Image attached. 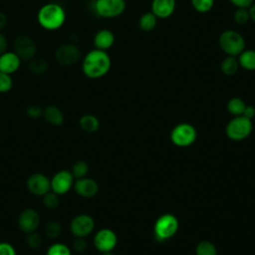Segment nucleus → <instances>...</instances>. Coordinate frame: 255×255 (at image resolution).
Returning <instances> with one entry per match:
<instances>
[{
    "instance_id": "obj_1",
    "label": "nucleus",
    "mask_w": 255,
    "mask_h": 255,
    "mask_svg": "<svg viewBox=\"0 0 255 255\" xmlns=\"http://www.w3.org/2000/svg\"><path fill=\"white\" fill-rule=\"evenodd\" d=\"M112 67V60L107 51L93 49L89 51L82 60L83 74L92 80L106 76Z\"/></svg>"
},
{
    "instance_id": "obj_2",
    "label": "nucleus",
    "mask_w": 255,
    "mask_h": 255,
    "mask_svg": "<svg viewBox=\"0 0 255 255\" xmlns=\"http://www.w3.org/2000/svg\"><path fill=\"white\" fill-rule=\"evenodd\" d=\"M66 11L58 3L44 4L37 13L38 24L47 31L59 30L66 22Z\"/></svg>"
},
{
    "instance_id": "obj_3",
    "label": "nucleus",
    "mask_w": 255,
    "mask_h": 255,
    "mask_svg": "<svg viewBox=\"0 0 255 255\" xmlns=\"http://www.w3.org/2000/svg\"><path fill=\"white\" fill-rule=\"evenodd\" d=\"M218 44L221 50L227 56L237 57L243 50H245V39L237 31L229 29L223 31L218 38Z\"/></svg>"
},
{
    "instance_id": "obj_4",
    "label": "nucleus",
    "mask_w": 255,
    "mask_h": 255,
    "mask_svg": "<svg viewBox=\"0 0 255 255\" xmlns=\"http://www.w3.org/2000/svg\"><path fill=\"white\" fill-rule=\"evenodd\" d=\"M178 227V219L173 214H162L156 219L154 223V237L158 241H165L175 235Z\"/></svg>"
},
{
    "instance_id": "obj_5",
    "label": "nucleus",
    "mask_w": 255,
    "mask_h": 255,
    "mask_svg": "<svg viewBox=\"0 0 255 255\" xmlns=\"http://www.w3.org/2000/svg\"><path fill=\"white\" fill-rule=\"evenodd\" d=\"M252 121L244 116L234 117L226 126V134L232 140H242L248 137L252 131Z\"/></svg>"
},
{
    "instance_id": "obj_6",
    "label": "nucleus",
    "mask_w": 255,
    "mask_h": 255,
    "mask_svg": "<svg viewBox=\"0 0 255 255\" xmlns=\"http://www.w3.org/2000/svg\"><path fill=\"white\" fill-rule=\"evenodd\" d=\"M126 2L125 0H96L94 2V11L101 18H117L125 12Z\"/></svg>"
},
{
    "instance_id": "obj_7",
    "label": "nucleus",
    "mask_w": 255,
    "mask_h": 255,
    "mask_svg": "<svg viewBox=\"0 0 255 255\" xmlns=\"http://www.w3.org/2000/svg\"><path fill=\"white\" fill-rule=\"evenodd\" d=\"M197 136L196 128L187 123H181L176 125L171 132H170V139L173 144L179 147H185L191 145Z\"/></svg>"
},
{
    "instance_id": "obj_8",
    "label": "nucleus",
    "mask_w": 255,
    "mask_h": 255,
    "mask_svg": "<svg viewBox=\"0 0 255 255\" xmlns=\"http://www.w3.org/2000/svg\"><path fill=\"white\" fill-rule=\"evenodd\" d=\"M80 48L73 43H65L60 45L54 54L56 62L63 67H71L76 65L81 59Z\"/></svg>"
},
{
    "instance_id": "obj_9",
    "label": "nucleus",
    "mask_w": 255,
    "mask_h": 255,
    "mask_svg": "<svg viewBox=\"0 0 255 255\" xmlns=\"http://www.w3.org/2000/svg\"><path fill=\"white\" fill-rule=\"evenodd\" d=\"M95 229L94 218L86 213L78 214L70 222V231L75 238H87Z\"/></svg>"
},
{
    "instance_id": "obj_10",
    "label": "nucleus",
    "mask_w": 255,
    "mask_h": 255,
    "mask_svg": "<svg viewBox=\"0 0 255 255\" xmlns=\"http://www.w3.org/2000/svg\"><path fill=\"white\" fill-rule=\"evenodd\" d=\"M74 182L75 177L73 176L71 170L61 169L50 178L51 191L55 192L59 196L64 195L73 188Z\"/></svg>"
},
{
    "instance_id": "obj_11",
    "label": "nucleus",
    "mask_w": 255,
    "mask_h": 255,
    "mask_svg": "<svg viewBox=\"0 0 255 255\" xmlns=\"http://www.w3.org/2000/svg\"><path fill=\"white\" fill-rule=\"evenodd\" d=\"M13 51L22 61H30L36 57L37 46L31 37L27 35H19L14 40Z\"/></svg>"
},
{
    "instance_id": "obj_12",
    "label": "nucleus",
    "mask_w": 255,
    "mask_h": 255,
    "mask_svg": "<svg viewBox=\"0 0 255 255\" xmlns=\"http://www.w3.org/2000/svg\"><path fill=\"white\" fill-rule=\"evenodd\" d=\"M29 192L35 196L42 197L51 190L50 178L42 172H35L29 175L26 181Z\"/></svg>"
},
{
    "instance_id": "obj_13",
    "label": "nucleus",
    "mask_w": 255,
    "mask_h": 255,
    "mask_svg": "<svg viewBox=\"0 0 255 255\" xmlns=\"http://www.w3.org/2000/svg\"><path fill=\"white\" fill-rule=\"evenodd\" d=\"M93 242L94 246L99 252H109L113 251L114 248L117 246L118 236L112 229L102 228L95 234Z\"/></svg>"
},
{
    "instance_id": "obj_14",
    "label": "nucleus",
    "mask_w": 255,
    "mask_h": 255,
    "mask_svg": "<svg viewBox=\"0 0 255 255\" xmlns=\"http://www.w3.org/2000/svg\"><path fill=\"white\" fill-rule=\"evenodd\" d=\"M17 224L19 229L26 234L35 232L40 225V214L34 208H26L19 214Z\"/></svg>"
},
{
    "instance_id": "obj_15",
    "label": "nucleus",
    "mask_w": 255,
    "mask_h": 255,
    "mask_svg": "<svg viewBox=\"0 0 255 255\" xmlns=\"http://www.w3.org/2000/svg\"><path fill=\"white\" fill-rule=\"evenodd\" d=\"M73 189L79 196L84 198H91L98 193L99 184L95 179L85 176L75 179Z\"/></svg>"
},
{
    "instance_id": "obj_16",
    "label": "nucleus",
    "mask_w": 255,
    "mask_h": 255,
    "mask_svg": "<svg viewBox=\"0 0 255 255\" xmlns=\"http://www.w3.org/2000/svg\"><path fill=\"white\" fill-rule=\"evenodd\" d=\"M176 0H151L150 12L157 19H167L175 11Z\"/></svg>"
},
{
    "instance_id": "obj_17",
    "label": "nucleus",
    "mask_w": 255,
    "mask_h": 255,
    "mask_svg": "<svg viewBox=\"0 0 255 255\" xmlns=\"http://www.w3.org/2000/svg\"><path fill=\"white\" fill-rule=\"evenodd\" d=\"M22 60L14 51H6L0 55V72L12 75L16 73Z\"/></svg>"
},
{
    "instance_id": "obj_18",
    "label": "nucleus",
    "mask_w": 255,
    "mask_h": 255,
    "mask_svg": "<svg viewBox=\"0 0 255 255\" xmlns=\"http://www.w3.org/2000/svg\"><path fill=\"white\" fill-rule=\"evenodd\" d=\"M93 43L96 49L108 51L115 43V35L109 29H101L95 34Z\"/></svg>"
},
{
    "instance_id": "obj_19",
    "label": "nucleus",
    "mask_w": 255,
    "mask_h": 255,
    "mask_svg": "<svg viewBox=\"0 0 255 255\" xmlns=\"http://www.w3.org/2000/svg\"><path fill=\"white\" fill-rule=\"evenodd\" d=\"M47 123H49L52 126L60 127L64 123V115L62 111L56 107V106H48L43 110V116H42Z\"/></svg>"
},
{
    "instance_id": "obj_20",
    "label": "nucleus",
    "mask_w": 255,
    "mask_h": 255,
    "mask_svg": "<svg viewBox=\"0 0 255 255\" xmlns=\"http://www.w3.org/2000/svg\"><path fill=\"white\" fill-rule=\"evenodd\" d=\"M239 67L246 71H255V50L245 49L238 56Z\"/></svg>"
},
{
    "instance_id": "obj_21",
    "label": "nucleus",
    "mask_w": 255,
    "mask_h": 255,
    "mask_svg": "<svg viewBox=\"0 0 255 255\" xmlns=\"http://www.w3.org/2000/svg\"><path fill=\"white\" fill-rule=\"evenodd\" d=\"M79 125L83 130L87 132H95L100 128V121L96 116L92 114H86L80 118Z\"/></svg>"
},
{
    "instance_id": "obj_22",
    "label": "nucleus",
    "mask_w": 255,
    "mask_h": 255,
    "mask_svg": "<svg viewBox=\"0 0 255 255\" xmlns=\"http://www.w3.org/2000/svg\"><path fill=\"white\" fill-rule=\"evenodd\" d=\"M157 24V18L152 12H145L143 13L138 19V27L143 32H150L152 31Z\"/></svg>"
},
{
    "instance_id": "obj_23",
    "label": "nucleus",
    "mask_w": 255,
    "mask_h": 255,
    "mask_svg": "<svg viewBox=\"0 0 255 255\" xmlns=\"http://www.w3.org/2000/svg\"><path fill=\"white\" fill-rule=\"evenodd\" d=\"M238 69H239V63H238L237 57L226 56L220 64V70L226 76H232L236 74Z\"/></svg>"
},
{
    "instance_id": "obj_24",
    "label": "nucleus",
    "mask_w": 255,
    "mask_h": 255,
    "mask_svg": "<svg viewBox=\"0 0 255 255\" xmlns=\"http://www.w3.org/2000/svg\"><path fill=\"white\" fill-rule=\"evenodd\" d=\"M28 68L29 70L37 75L45 74L49 69V63L43 58H36L34 57L30 61H28Z\"/></svg>"
},
{
    "instance_id": "obj_25",
    "label": "nucleus",
    "mask_w": 255,
    "mask_h": 255,
    "mask_svg": "<svg viewBox=\"0 0 255 255\" xmlns=\"http://www.w3.org/2000/svg\"><path fill=\"white\" fill-rule=\"evenodd\" d=\"M246 104L245 102L241 99V98H238V97H234V98H231L228 103H227V111L233 115L234 117L236 116H242L245 108H246Z\"/></svg>"
},
{
    "instance_id": "obj_26",
    "label": "nucleus",
    "mask_w": 255,
    "mask_h": 255,
    "mask_svg": "<svg viewBox=\"0 0 255 255\" xmlns=\"http://www.w3.org/2000/svg\"><path fill=\"white\" fill-rule=\"evenodd\" d=\"M45 235L50 239H56L62 233V225L57 220L49 221L44 228Z\"/></svg>"
},
{
    "instance_id": "obj_27",
    "label": "nucleus",
    "mask_w": 255,
    "mask_h": 255,
    "mask_svg": "<svg viewBox=\"0 0 255 255\" xmlns=\"http://www.w3.org/2000/svg\"><path fill=\"white\" fill-rule=\"evenodd\" d=\"M46 255H72V250L67 244L56 242L48 247Z\"/></svg>"
},
{
    "instance_id": "obj_28",
    "label": "nucleus",
    "mask_w": 255,
    "mask_h": 255,
    "mask_svg": "<svg viewBox=\"0 0 255 255\" xmlns=\"http://www.w3.org/2000/svg\"><path fill=\"white\" fill-rule=\"evenodd\" d=\"M89 169H90V167H89L88 162H86L85 160H78L73 164L71 172H72L73 176L75 177V179H78V178L87 176Z\"/></svg>"
},
{
    "instance_id": "obj_29",
    "label": "nucleus",
    "mask_w": 255,
    "mask_h": 255,
    "mask_svg": "<svg viewBox=\"0 0 255 255\" xmlns=\"http://www.w3.org/2000/svg\"><path fill=\"white\" fill-rule=\"evenodd\" d=\"M195 253L196 255H217V249L212 242L204 240L197 244Z\"/></svg>"
},
{
    "instance_id": "obj_30",
    "label": "nucleus",
    "mask_w": 255,
    "mask_h": 255,
    "mask_svg": "<svg viewBox=\"0 0 255 255\" xmlns=\"http://www.w3.org/2000/svg\"><path fill=\"white\" fill-rule=\"evenodd\" d=\"M192 8L198 13L209 12L214 5V0H190Z\"/></svg>"
},
{
    "instance_id": "obj_31",
    "label": "nucleus",
    "mask_w": 255,
    "mask_h": 255,
    "mask_svg": "<svg viewBox=\"0 0 255 255\" xmlns=\"http://www.w3.org/2000/svg\"><path fill=\"white\" fill-rule=\"evenodd\" d=\"M42 202L46 208L55 209L56 207L59 206L60 198H59L58 194H56L55 192L50 190L49 192H47L45 195L42 196Z\"/></svg>"
},
{
    "instance_id": "obj_32",
    "label": "nucleus",
    "mask_w": 255,
    "mask_h": 255,
    "mask_svg": "<svg viewBox=\"0 0 255 255\" xmlns=\"http://www.w3.org/2000/svg\"><path fill=\"white\" fill-rule=\"evenodd\" d=\"M233 20L238 25H245L250 20L249 11L247 8H237L233 14Z\"/></svg>"
},
{
    "instance_id": "obj_33",
    "label": "nucleus",
    "mask_w": 255,
    "mask_h": 255,
    "mask_svg": "<svg viewBox=\"0 0 255 255\" xmlns=\"http://www.w3.org/2000/svg\"><path fill=\"white\" fill-rule=\"evenodd\" d=\"M13 87V80L11 75L0 72V94L8 93Z\"/></svg>"
},
{
    "instance_id": "obj_34",
    "label": "nucleus",
    "mask_w": 255,
    "mask_h": 255,
    "mask_svg": "<svg viewBox=\"0 0 255 255\" xmlns=\"http://www.w3.org/2000/svg\"><path fill=\"white\" fill-rule=\"evenodd\" d=\"M42 242H43L42 236H41L39 233H37L36 231L27 234L26 243H27V245H28L30 248H32V249H37V248H39V247L42 245Z\"/></svg>"
},
{
    "instance_id": "obj_35",
    "label": "nucleus",
    "mask_w": 255,
    "mask_h": 255,
    "mask_svg": "<svg viewBox=\"0 0 255 255\" xmlns=\"http://www.w3.org/2000/svg\"><path fill=\"white\" fill-rule=\"evenodd\" d=\"M0 255H17V251L11 243L2 241L0 242Z\"/></svg>"
},
{
    "instance_id": "obj_36",
    "label": "nucleus",
    "mask_w": 255,
    "mask_h": 255,
    "mask_svg": "<svg viewBox=\"0 0 255 255\" xmlns=\"http://www.w3.org/2000/svg\"><path fill=\"white\" fill-rule=\"evenodd\" d=\"M27 115L31 119H38L43 116V110L37 105H32L27 109Z\"/></svg>"
},
{
    "instance_id": "obj_37",
    "label": "nucleus",
    "mask_w": 255,
    "mask_h": 255,
    "mask_svg": "<svg viewBox=\"0 0 255 255\" xmlns=\"http://www.w3.org/2000/svg\"><path fill=\"white\" fill-rule=\"evenodd\" d=\"M87 247H88V244H87L86 238H76L73 243L74 250L79 253L85 252L87 250Z\"/></svg>"
},
{
    "instance_id": "obj_38",
    "label": "nucleus",
    "mask_w": 255,
    "mask_h": 255,
    "mask_svg": "<svg viewBox=\"0 0 255 255\" xmlns=\"http://www.w3.org/2000/svg\"><path fill=\"white\" fill-rule=\"evenodd\" d=\"M229 1L236 8H247V9L254 3V0H229Z\"/></svg>"
},
{
    "instance_id": "obj_39",
    "label": "nucleus",
    "mask_w": 255,
    "mask_h": 255,
    "mask_svg": "<svg viewBox=\"0 0 255 255\" xmlns=\"http://www.w3.org/2000/svg\"><path fill=\"white\" fill-rule=\"evenodd\" d=\"M7 47H8V40L6 36L0 31V55L7 51Z\"/></svg>"
},
{
    "instance_id": "obj_40",
    "label": "nucleus",
    "mask_w": 255,
    "mask_h": 255,
    "mask_svg": "<svg viewBox=\"0 0 255 255\" xmlns=\"http://www.w3.org/2000/svg\"><path fill=\"white\" fill-rule=\"evenodd\" d=\"M242 116H244L249 120H252L255 117V108L253 106H246Z\"/></svg>"
},
{
    "instance_id": "obj_41",
    "label": "nucleus",
    "mask_w": 255,
    "mask_h": 255,
    "mask_svg": "<svg viewBox=\"0 0 255 255\" xmlns=\"http://www.w3.org/2000/svg\"><path fill=\"white\" fill-rule=\"evenodd\" d=\"M7 24H8V18L6 14L3 12H0V31L1 32L7 27Z\"/></svg>"
},
{
    "instance_id": "obj_42",
    "label": "nucleus",
    "mask_w": 255,
    "mask_h": 255,
    "mask_svg": "<svg viewBox=\"0 0 255 255\" xmlns=\"http://www.w3.org/2000/svg\"><path fill=\"white\" fill-rule=\"evenodd\" d=\"M248 11H249V16H250V19L255 22V3H253L249 8H248Z\"/></svg>"
},
{
    "instance_id": "obj_43",
    "label": "nucleus",
    "mask_w": 255,
    "mask_h": 255,
    "mask_svg": "<svg viewBox=\"0 0 255 255\" xmlns=\"http://www.w3.org/2000/svg\"><path fill=\"white\" fill-rule=\"evenodd\" d=\"M102 255H114V254L112 253V251H109V252H104V253H102Z\"/></svg>"
},
{
    "instance_id": "obj_44",
    "label": "nucleus",
    "mask_w": 255,
    "mask_h": 255,
    "mask_svg": "<svg viewBox=\"0 0 255 255\" xmlns=\"http://www.w3.org/2000/svg\"><path fill=\"white\" fill-rule=\"evenodd\" d=\"M125 1H129V0H125Z\"/></svg>"
}]
</instances>
